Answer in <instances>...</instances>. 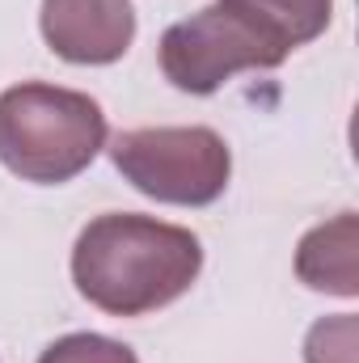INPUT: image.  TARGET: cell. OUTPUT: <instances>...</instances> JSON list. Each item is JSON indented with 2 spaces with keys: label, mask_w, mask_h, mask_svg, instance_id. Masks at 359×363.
I'll return each instance as SVG.
<instances>
[{
  "label": "cell",
  "mask_w": 359,
  "mask_h": 363,
  "mask_svg": "<svg viewBox=\"0 0 359 363\" xmlns=\"http://www.w3.org/2000/svg\"><path fill=\"white\" fill-rule=\"evenodd\" d=\"M203 271V241L157 216L106 211L72 245V283L110 317H148L182 300Z\"/></svg>",
  "instance_id": "6da1fadb"
},
{
  "label": "cell",
  "mask_w": 359,
  "mask_h": 363,
  "mask_svg": "<svg viewBox=\"0 0 359 363\" xmlns=\"http://www.w3.org/2000/svg\"><path fill=\"white\" fill-rule=\"evenodd\" d=\"M106 114L81 89L21 81L0 93V165L34 186H64L106 148Z\"/></svg>",
  "instance_id": "7a4b0ae2"
},
{
  "label": "cell",
  "mask_w": 359,
  "mask_h": 363,
  "mask_svg": "<svg viewBox=\"0 0 359 363\" xmlns=\"http://www.w3.org/2000/svg\"><path fill=\"white\" fill-rule=\"evenodd\" d=\"M106 152L123 182L170 207H211L233 178V152L211 127H136Z\"/></svg>",
  "instance_id": "3957f363"
},
{
  "label": "cell",
  "mask_w": 359,
  "mask_h": 363,
  "mask_svg": "<svg viewBox=\"0 0 359 363\" xmlns=\"http://www.w3.org/2000/svg\"><path fill=\"white\" fill-rule=\"evenodd\" d=\"M157 60H161L165 81L178 93L207 97V93L224 89L237 72L279 68L287 60V51L275 38H267L245 13L216 0V4L174 21L161 34Z\"/></svg>",
  "instance_id": "277c9868"
},
{
  "label": "cell",
  "mask_w": 359,
  "mask_h": 363,
  "mask_svg": "<svg viewBox=\"0 0 359 363\" xmlns=\"http://www.w3.org/2000/svg\"><path fill=\"white\" fill-rule=\"evenodd\" d=\"M43 43L81 68L118 64L136 43L131 0H43L38 9Z\"/></svg>",
  "instance_id": "5b68a950"
},
{
  "label": "cell",
  "mask_w": 359,
  "mask_h": 363,
  "mask_svg": "<svg viewBox=\"0 0 359 363\" xmlns=\"http://www.w3.org/2000/svg\"><path fill=\"white\" fill-rule=\"evenodd\" d=\"M296 279L326 296H359V220L343 211L317 228H309L296 245Z\"/></svg>",
  "instance_id": "8992f818"
},
{
  "label": "cell",
  "mask_w": 359,
  "mask_h": 363,
  "mask_svg": "<svg viewBox=\"0 0 359 363\" xmlns=\"http://www.w3.org/2000/svg\"><path fill=\"white\" fill-rule=\"evenodd\" d=\"M237 13H245L267 38H275L287 55L313 38L326 34L334 17V0H220Z\"/></svg>",
  "instance_id": "52a82bcc"
},
{
  "label": "cell",
  "mask_w": 359,
  "mask_h": 363,
  "mask_svg": "<svg viewBox=\"0 0 359 363\" xmlns=\"http://www.w3.org/2000/svg\"><path fill=\"white\" fill-rule=\"evenodd\" d=\"M38 363H140L136 359V351L127 347V342H118V338H106V334H64V338H55Z\"/></svg>",
  "instance_id": "ba28073f"
},
{
  "label": "cell",
  "mask_w": 359,
  "mask_h": 363,
  "mask_svg": "<svg viewBox=\"0 0 359 363\" xmlns=\"http://www.w3.org/2000/svg\"><path fill=\"white\" fill-rule=\"evenodd\" d=\"M304 363H355V317L317 321L304 338Z\"/></svg>",
  "instance_id": "9c48e42d"
}]
</instances>
